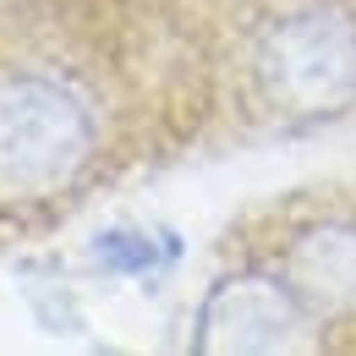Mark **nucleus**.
<instances>
[{"instance_id":"f257e3e1","label":"nucleus","mask_w":356,"mask_h":356,"mask_svg":"<svg viewBox=\"0 0 356 356\" xmlns=\"http://www.w3.org/2000/svg\"><path fill=\"white\" fill-rule=\"evenodd\" d=\"M88 154L93 115L60 77L0 72V197H49Z\"/></svg>"},{"instance_id":"f03ea898","label":"nucleus","mask_w":356,"mask_h":356,"mask_svg":"<svg viewBox=\"0 0 356 356\" xmlns=\"http://www.w3.org/2000/svg\"><path fill=\"white\" fill-rule=\"evenodd\" d=\"M252 66L280 110H334L356 99V22L329 6H296L258 33Z\"/></svg>"},{"instance_id":"7ed1b4c3","label":"nucleus","mask_w":356,"mask_h":356,"mask_svg":"<svg viewBox=\"0 0 356 356\" xmlns=\"http://www.w3.org/2000/svg\"><path fill=\"white\" fill-rule=\"evenodd\" d=\"M291 329H296V291L264 274L214 285L197 312L203 351H274L291 340Z\"/></svg>"},{"instance_id":"20e7f679","label":"nucleus","mask_w":356,"mask_h":356,"mask_svg":"<svg viewBox=\"0 0 356 356\" xmlns=\"http://www.w3.org/2000/svg\"><path fill=\"white\" fill-rule=\"evenodd\" d=\"M285 285L296 302L323 312H351L356 307V225H312L291 241L285 252Z\"/></svg>"}]
</instances>
